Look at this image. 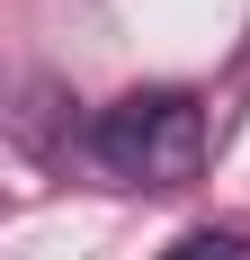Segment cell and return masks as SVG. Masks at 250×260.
I'll return each instance as SVG.
<instances>
[{"mask_svg": "<svg viewBox=\"0 0 250 260\" xmlns=\"http://www.w3.org/2000/svg\"><path fill=\"white\" fill-rule=\"evenodd\" d=\"M90 161L125 188H188L205 171V108L188 90H134V99L99 108Z\"/></svg>", "mask_w": 250, "mask_h": 260, "instance_id": "cell-1", "label": "cell"}, {"mask_svg": "<svg viewBox=\"0 0 250 260\" xmlns=\"http://www.w3.org/2000/svg\"><path fill=\"white\" fill-rule=\"evenodd\" d=\"M161 260H250V242H241V234H224V224H205V234H179Z\"/></svg>", "mask_w": 250, "mask_h": 260, "instance_id": "cell-2", "label": "cell"}]
</instances>
